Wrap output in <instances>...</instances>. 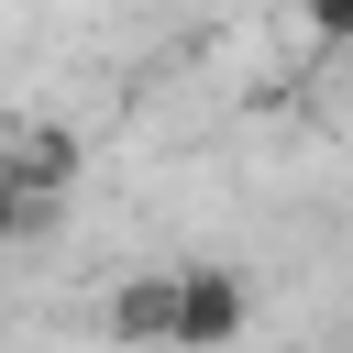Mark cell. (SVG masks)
<instances>
[{"label": "cell", "mask_w": 353, "mask_h": 353, "mask_svg": "<svg viewBox=\"0 0 353 353\" xmlns=\"http://www.w3.org/2000/svg\"><path fill=\"white\" fill-rule=\"evenodd\" d=\"M110 342H143V353H176V265H154V276H132V287L110 298Z\"/></svg>", "instance_id": "obj_2"}, {"label": "cell", "mask_w": 353, "mask_h": 353, "mask_svg": "<svg viewBox=\"0 0 353 353\" xmlns=\"http://www.w3.org/2000/svg\"><path fill=\"white\" fill-rule=\"evenodd\" d=\"M33 221H44V199H33V188H22V165L0 154V243H22Z\"/></svg>", "instance_id": "obj_3"}, {"label": "cell", "mask_w": 353, "mask_h": 353, "mask_svg": "<svg viewBox=\"0 0 353 353\" xmlns=\"http://www.w3.org/2000/svg\"><path fill=\"white\" fill-rule=\"evenodd\" d=\"M243 320H254V298L232 265H176V353H232Z\"/></svg>", "instance_id": "obj_1"}, {"label": "cell", "mask_w": 353, "mask_h": 353, "mask_svg": "<svg viewBox=\"0 0 353 353\" xmlns=\"http://www.w3.org/2000/svg\"><path fill=\"white\" fill-rule=\"evenodd\" d=\"M309 33H320V44H353V0H320V11H309Z\"/></svg>", "instance_id": "obj_4"}]
</instances>
